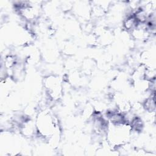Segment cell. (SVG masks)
Returning a JSON list of instances; mask_svg holds the SVG:
<instances>
[{
  "instance_id": "obj_1",
  "label": "cell",
  "mask_w": 156,
  "mask_h": 156,
  "mask_svg": "<svg viewBox=\"0 0 156 156\" xmlns=\"http://www.w3.org/2000/svg\"><path fill=\"white\" fill-rule=\"evenodd\" d=\"M37 128L38 132L44 136H50L54 130V122L49 113L43 112L37 119Z\"/></svg>"
}]
</instances>
